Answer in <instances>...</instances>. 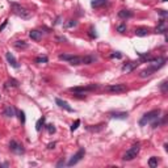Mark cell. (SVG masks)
<instances>
[{"instance_id": "cell-1", "label": "cell", "mask_w": 168, "mask_h": 168, "mask_svg": "<svg viewBox=\"0 0 168 168\" xmlns=\"http://www.w3.org/2000/svg\"><path fill=\"white\" fill-rule=\"evenodd\" d=\"M11 7L13 12L17 15V16H20L21 19H29L30 16H32V13H30V11H28L25 7H23V5L20 4H16V3H11Z\"/></svg>"}, {"instance_id": "cell-2", "label": "cell", "mask_w": 168, "mask_h": 168, "mask_svg": "<svg viewBox=\"0 0 168 168\" xmlns=\"http://www.w3.org/2000/svg\"><path fill=\"white\" fill-rule=\"evenodd\" d=\"M159 114H160V111H159V109H155V111H151V112L146 113V114L143 116L142 118H140L139 125H140V126H145V125L148 124V122H152V121L158 120Z\"/></svg>"}, {"instance_id": "cell-3", "label": "cell", "mask_w": 168, "mask_h": 168, "mask_svg": "<svg viewBox=\"0 0 168 168\" xmlns=\"http://www.w3.org/2000/svg\"><path fill=\"white\" fill-rule=\"evenodd\" d=\"M139 145H134V146H131V147L127 150L126 152H125V155H124V158H122V160H125V161H130V160H133V159H135L137 158V155L139 154Z\"/></svg>"}, {"instance_id": "cell-4", "label": "cell", "mask_w": 168, "mask_h": 168, "mask_svg": "<svg viewBox=\"0 0 168 168\" xmlns=\"http://www.w3.org/2000/svg\"><path fill=\"white\" fill-rule=\"evenodd\" d=\"M99 88V84H91V85H85V87H72L70 88L71 92L75 93H85V92H91V91H95Z\"/></svg>"}, {"instance_id": "cell-5", "label": "cell", "mask_w": 168, "mask_h": 168, "mask_svg": "<svg viewBox=\"0 0 168 168\" xmlns=\"http://www.w3.org/2000/svg\"><path fill=\"white\" fill-rule=\"evenodd\" d=\"M9 150L13 152V154H16V155H21V154H24V152H25V150H24V147H23V145L19 143L17 140H15V139H12L11 142H9Z\"/></svg>"}, {"instance_id": "cell-6", "label": "cell", "mask_w": 168, "mask_h": 168, "mask_svg": "<svg viewBox=\"0 0 168 168\" xmlns=\"http://www.w3.org/2000/svg\"><path fill=\"white\" fill-rule=\"evenodd\" d=\"M105 89L112 93H124L127 91V87L125 84H112V85H108Z\"/></svg>"}, {"instance_id": "cell-7", "label": "cell", "mask_w": 168, "mask_h": 168, "mask_svg": "<svg viewBox=\"0 0 168 168\" xmlns=\"http://www.w3.org/2000/svg\"><path fill=\"white\" fill-rule=\"evenodd\" d=\"M84 154H85V150H84V148H80V150H79V151H78V152H76V154L74 155V156H72L71 159H70V161H68V163H67V166H70V167L75 166L76 163H79V161H80L81 159L84 158Z\"/></svg>"}, {"instance_id": "cell-8", "label": "cell", "mask_w": 168, "mask_h": 168, "mask_svg": "<svg viewBox=\"0 0 168 168\" xmlns=\"http://www.w3.org/2000/svg\"><path fill=\"white\" fill-rule=\"evenodd\" d=\"M161 66H159V65H155V66H151V67H148V68H145L143 71H140V74L139 76L140 78H147V76H151L154 72H156L159 68H160Z\"/></svg>"}, {"instance_id": "cell-9", "label": "cell", "mask_w": 168, "mask_h": 168, "mask_svg": "<svg viewBox=\"0 0 168 168\" xmlns=\"http://www.w3.org/2000/svg\"><path fill=\"white\" fill-rule=\"evenodd\" d=\"M55 103H57V105L59 106V108H62V109H65V111L67 112H74V109L70 106V104L65 101V100H62V99H59V97H57L55 99Z\"/></svg>"}, {"instance_id": "cell-10", "label": "cell", "mask_w": 168, "mask_h": 168, "mask_svg": "<svg viewBox=\"0 0 168 168\" xmlns=\"http://www.w3.org/2000/svg\"><path fill=\"white\" fill-rule=\"evenodd\" d=\"M5 58H7V60H8V63L13 67V68H19L20 65H19V62L16 60V58L13 57V54H11L9 51H8L7 54H5Z\"/></svg>"}, {"instance_id": "cell-11", "label": "cell", "mask_w": 168, "mask_h": 168, "mask_svg": "<svg viewBox=\"0 0 168 168\" xmlns=\"http://www.w3.org/2000/svg\"><path fill=\"white\" fill-rule=\"evenodd\" d=\"M68 63L71 66H79V65H83V57H78V55H72L71 59L68 60Z\"/></svg>"}, {"instance_id": "cell-12", "label": "cell", "mask_w": 168, "mask_h": 168, "mask_svg": "<svg viewBox=\"0 0 168 168\" xmlns=\"http://www.w3.org/2000/svg\"><path fill=\"white\" fill-rule=\"evenodd\" d=\"M118 17H121V19H130V17H133V12L129 9H122L118 12Z\"/></svg>"}, {"instance_id": "cell-13", "label": "cell", "mask_w": 168, "mask_h": 168, "mask_svg": "<svg viewBox=\"0 0 168 168\" xmlns=\"http://www.w3.org/2000/svg\"><path fill=\"white\" fill-rule=\"evenodd\" d=\"M29 37L33 39V41H39V39L42 38V33L39 32V30H32V32L29 33Z\"/></svg>"}, {"instance_id": "cell-14", "label": "cell", "mask_w": 168, "mask_h": 168, "mask_svg": "<svg viewBox=\"0 0 168 168\" xmlns=\"http://www.w3.org/2000/svg\"><path fill=\"white\" fill-rule=\"evenodd\" d=\"M167 32V25H166V21L161 20L160 23H159V25L156 26V29H155V33H166Z\"/></svg>"}, {"instance_id": "cell-15", "label": "cell", "mask_w": 168, "mask_h": 168, "mask_svg": "<svg viewBox=\"0 0 168 168\" xmlns=\"http://www.w3.org/2000/svg\"><path fill=\"white\" fill-rule=\"evenodd\" d=\"M138 65H139V62H130V63H127L126 66L122 67V70H124V71H126V72H130V71H133V70Z\"/></svg>"}, {"instance_id": "cell-16", "label": "cell", "mask_w": 168, "mask_h": 168, "mask_svg": "<svg viewBox=\"0 0 168 168\" xmlns=\"http://www.w3.org/2000/svg\"><path fill=\"white\" fill-rule=\"evenodd\" d=\"M97 60L96 57L93 55H85L83 57V65H92V63H95Z\"/></svg>"}, {"instance_id": "cell-17", "label": "cell", "mask_w": 168, "mask_h": 168, "mask_svg": "<svg viewBox=\"0 0 168 168\" xmlns=\"http://www.w3.org/2000/svg\"><path fill=\"white\" fill-rule=\"evenodd\" d=\"M15 113H16V111H15L13 106L7 105V106L4 108V116H7V117H13Z\"/></svg>"}, {"instance_id": "cell-18", "label": "cell", "mask_w": 168, "mask_h": 168, "mask_svg": "<svg viewBox=\"0 0 168 168\" xmlns=\"http://www.w3.org/2000/svg\"><path fill=\"white\" fill-rule=\"evenodd\" d=\"M148 33H150V30L147 28H137L135 29V36H138V37H145Z\"/></svg>"}, {"instance_id": "cell-19", "label": "cell", "mask_w": 168, "mask_h": 168, "mask_svg": "<svg viewBox=\"0 0 168 168\" xmlns=\"http://www.w3.org/2000/svg\"><path fill=\"white\" fill-rule=\"evenodd\" d=\"M108 3V0H92L91 1V5H92L93 8H100V7H103L104 4H106Z\"/></svg>"}, {"instance_id": "cell-20", "label": "cell", "mask_w": 168, "mask_h": 168, "mask_svg": "<svg viewBox=\"0 0 168 168\" xmlns=\"http://www.w3.org/2000/svg\"><path fill=\"white\" fill-rule=\"evenodd\" d=\"M127 113L122 112V113H112V117L113 118H118V120H125V118H127Z\"/></svg>"}, {"instance_id": "cell-21", "label": "cell", "mask_w": 168, "mask_h": 168, "mask_svg": "<svg viewBox=\"0 0 168 168\" xmlns=\"http://www.w3.org/2000/svg\"><path fill=\"white\" fill-rule=\"evenodd\" d=\"M158 164H159V159L156 156H152V158H150V160H148V166L151 167V168H155V167H158Z\"/></svg>"}, {"instance_id": "cell-22", "label": "cell", "mask_w": 168, "mask_h": 168, "mask_svg": "<svg viewBox=\"0 0 168 168\" xmlns=\"http://www.w3.org/2000/svg\"><path fill=\"white\" fill-rule=\"evenodd\" d=\"M15 46L17 49H26L28 47V44H26L25 41H16L15 42Z\"/></svg>"}, {"instance_id": "cell-23", "label": "cell", "mask_w": 168, "mask_h": 168, "mask_svg": "<svg viewBox=\"0 0 168 168\" xmlns=\"http://www.w3.org/2000/svg\"><path fill=\"white\" fill-rule=\"evenodd\" d=\"M44 125H45V118L42 117V118H39V120L37 121V124H36V130L39 131L42 127H44Z\"/></svg>"}, {"instance_id": "cell-24", "label": "cell", "mask_w": 168, "mask_h": 168, "mask_svg": "<svg viewBox=\"0 0 168 168\" xmlns=\"http://www.w3.org/2000/svg\"><path fill=\"white\" fill-rule=\"evenodd\" d=\"M17 85H19V81L15 80V79H11L7 83V87H17Z\"/></svg>"}, {"instance_id": "cell-25", "label": "cell", "mask_w": 168, "mask_h": 168, "mask_svg": "<svg viewBox=\"0 0 168 168\" xmlns=\"http://www.w3.org/2000/svg\"><path fill=\"white\" fill-rule=\"evenodd\" d=\"M88 34H89L91 38H96V37H97L96 29H95V28H89V30H88Z\"/></svg>"}, {"instance_id": "cell-26", "label": "cell", "mask_w": 168, "mask_h": 168, "mask_svg": "<svg viewBox=\"0 0 168 168\" xmlns=\"http://www.w3.org/2000/svg\"><path fill=\"white\" fill-rule=\"evenodd\" d=\"M17 114H19V118H20L21 124H25V113H24L23 111H19L17 112Z\"/></svg>"}, {"instance_id": "cell-27", "label": "cell", "mask_w": 168, "mask_h": 168, "mask_svg": "<svg viewBox=\"0 0 168 168\" xmlns=\"http://www.w3.org/2000/svg\"><path fill=\"white\" fill-rule=\"evenodd\" d=\"M47 57H38V58H36V62L37 63H47Z\"/></svg>"}, {"instance_id": "cell-28", "label": "cell", "mask_w": 168, "mask_h": 168, "mask_svg": "<svg viewBox=\"0 0 168 168\" xmlns=\"http://www.w3.org/2000/svg\"><path fill=\"white\" fill-rule=\"evenodd\" d=\"M79 125H80V120H76L74 124L71 125V131H75V130L79 127Z\"/></svg>"}, {"instance_id": "cell-29", "label": "cell", "mask_w": 168, "mask_h": 168, "mask_svg": "<svg viewBox=\"0 0 168 168\" xmlns=\"http://www.w3.org/2000/svg\"><path fill=\"white\" fill-rule=\"evenodd\" d=\"M117 32L125 33V32H126V25H125V24H121V25H118V26H117Z\"/></svg>"}, {"instance_id": "cell-30", "label": "cell", "mask_w": 168, "mask_h": 168, "mask_svg": "<svg viewBox=\"0 0 168 168\" xmlns=\"http://www.w3.org/2000/svg\"><path fill=\"white\" fill-rule=\"evenodd\" d=\"M71 57H72V55H67V54H60V55H59V59L67 60V62H68V60L71 59Z\"/></svg>"}, {"instance_id": "cell-31", "label": "cell", "mask_w": 168, "mask_h": 168, "mask_svg": "<svg viewBox=\"0 0 168 168\" xmlns=\"http://www.w3.org/2000/svg\"><path fill=\"white\" fill-rule=\"evenodd\" d=\"M76 25H78V21H76V20H70V23L68 24H67V28H72V26H76Z\"/></svg>"}, {"instance_id": "cell-32", "label": "cell", "mask_w": 168, "mask_h": 168, "mask_svg": "<svg viewBox=\"0 0 168 168\" xmlns=\"http://www.w3.org/2000/svg\"><path fill=\"white\" fill-rule=\"evenodd\" d=\"M160 89H161V92H163V93H166V92H167V81H166V80H164L163 83H161Z\"/></svg>"}, {"instance_id": "cell-33", "label": "cell", "mask_w": 168, "mask_h": 168, "mask_svg": "<svg viewBox=\"0 0 168 168\" xmlns=\"http://www.w3.org/2000/svg\"><path fill=\"white\" fill-rule=\"evenodd\" d=\"M46 127H47V130H49V133L50 134L55 133V127H54V125H46Z\"/></svg>"}, {"instance_id": "cell-34", "label": "cell", "mask_w": 168, "mask_h": 168, "mask_svg": "<svg viewBox=\"0 0 168 168\" xmlns=\"http://www.w3.org/2000/svg\"><path fill=\"white\" fill-rule=\"evenodd\" d=\"M111 57H112V58H117V59H121V58H122V54H120V53H113Z\"/></svg>"}, {"instance_id": "cell-35", "label": "cell", "mask_w": 168, "mask_h": 168, "mask_svg": "<svg viewBox=\"0 0 168 168\" xmlns=\"http://www.w3.org/2000/svg\"><path fill=\"white\" fill-rule=\"evenodd\" d=\"M65 164H66V163H65V160H63V159H60V160H59V161H58V163H57V167L59 168V167L65 166Z\"/></svg>"}, {"instance_id": "cell-36", "label": "cell", "mask_w": 168, "mask_h": 168, "mask_svg": "<svg viewBox=\"0 0 168 168\" xmlns=\"http://www.w3.org/2000/svg\"><path fill=\"white\" fill-rule=\"evenodd\" d=\"M7 24H8V20H5V21H4V23H3V24H1V26H0V32H3V29H4V28H5V26H7Z\"/></svg>"}, {"instance_id": "cell-37", "label": "cell", "mask_w": 168, "mask_h": 168, "mask_svg": "<svg viewBox=\"0 0 168 168\" xmlns=\"http://www.w3.org/2000/svg\"><path fill=\"white\" fill-rule=\"evenodd\" d=\"M158 13H160L161 16H167V12L164 9H158Z\"/></svg>"}, {"instance_id": "cell-38", "label": "cell", "mask_w": 168, "mask_h": 168, "mask_svg": "<svg viewBox=\"0 0 168 168\" xmlns=\"http://www.w3.org/2000/svg\"><path fill=\"white\" fill-rule=\"evenodd\" d=\"M54 147H55V143H54V142H53V143H49L47 148H50V150H51V148H54Z\"/></svg>"}, {"instance_id": "cell-39", "label": "cell", "mask_w": 168, "mask_h": 168, "mask_svg": "<svg viewBox=\"0 0 168 168\" xmlns=\"http://www.w3.org/2000/svg\"><path fill=\"white\" fill-rule=\"evenodd\" d=\"M57 41H66L65 37H57Z\"/></svg>"}]
</instances>
